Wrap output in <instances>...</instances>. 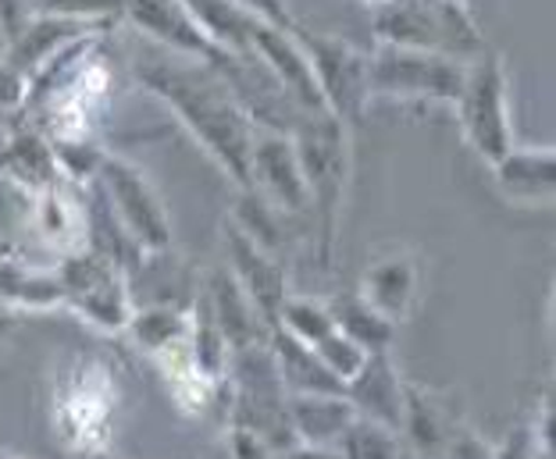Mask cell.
Returning a JSON list of instances; mask_svg holds the SVG:
<instances>
[{
    "instance_id": "6da1fadb",
    "label": "cell",
    "mask_w": 556,
    "mask_h": 459,
    "mask_svg": "<svg viewBox=\"0 0 556 459\" xmlns=\"http://www.w3.org/2000/svg\"><path fill=\"white\" fill-rule=\"evenodd\" d=\"M132 75L239 189H250V146L257 125L218 68L147 43L132 61Z\"/></svg>"
},
{
    "instance_id": "7a4b0ae2",
    "label": "cell",
    "mask_w": 556,
    "mask_h": 459,
    "mask_svg": "<svg viewBox=\"0 0 556 459\" xmlns=\"http://www.w3.org/2000/svg\"><path fill=\"white\" fill-rule=\"evenodd\" d=\"M289 139L296 146L303 186H307V214L314 221V235H318V264L328 267L336 253L353 168L350 129L332 114H303L289 129Z\"/></svg>"
},
{
    "instance_id": "3957f363",
    "label": "cell",
    "mask_w": 556,
    "mask_h": 459,
    "mask_svg": "<svg viewBox=\"0 0 556 459\" xmlns=\"http://www.w3.org/2000/svg\"><path fill=\"white\" fill-rule=\"evenodd\" d=\"M371 33L378 43L428 50L464 65L489 47L467 0H389L371 11Z\"/></svg>"
},
{
    "instance_id": "277c9868",
    "label": "cell",
    "mask_w": 556,
    "mask_h": 459,
    "mask_svg": "<svg viewBox=\"0 0 556 459\" xmlns=\"http://www.w3.org/2000/svg\"><path fill=\"white\" fill-rule=\"evenodd\" d=\"M457 122L464 143L471 146L485 164H496L507 153L514 139L510 125V79L507 65L492 47H485L475 61H467L464 82L457 89Z\"/></svg>"
},
{
    "instance_id": "5b68a950",
    "label": "cell",
    "mask_w": 556,
    "mask_h": 459,
    "mask_svg": "<svg viewBox=\"0 0 556 459\" xmlns=\"http://www.w3.org/2000/svg\"><path fill=\"white\" fill-rule=\"evenodd\" d=\"M93 186H97L100 200H104L108 214L125 232V239H129L143 257L147 253L172 250L168 207H164L161 193L143 175L139 164L104 150V157H100V164H97Z\"/></svg>"
},
{
    "instance_id": "8992f818",
    "label": "cell",
    "mask_w": 556,
    "mask_h": 459,
    "mask_svg": "<svg viewBox=\"0 0 556 459\" xmlns=\"http://www.w3.org/2000/svg\"><path fill=\"white\" fill-rule=\"evenodd\" d=\"M61 292H65V310L90 321L100 331H122L132 314V285L129 271L108 257L104 250L83 246L65 253L58 264Z\"/></svg>"
},
{
    "instance_id": "52a82bcc",
    "label": "cell",
    "mask_w": 556,
    "mask_h": 459,
    "mask_svg": "<svg viewBox=\"0 0 556 459\" xmlns=\"http://www.w3.org/2000/svg\"><path fill=\"white\" fill-rule=\"evenodd\" d=\"M464 61L428 54V50L378 43L368 54L371 100H425L453 104L464 82Z\"/></svg>"
},
{
    "instance_id": "ba28073f",
    "label": "cell",
    "mask_w": 556,
    "mask_h": 459,
    "mask_svg": "<svg viewBox=\"0 0 556 459\" xmlns=\"http://www.w3.org/2000/svg\"><path fill=\"white\" fill-rule=\"evenodd\" d=\"M296 40L311 61L314 79H318L325 111L343 122L346 129H353L371 104L368 54L361 47H353L350 40H343V36L303 29V25H296Z\"/></svg>"
},
{
    "instance_id": "9c48e42d",
    "label": "cell",
    "mask_w": 556,
    "mask_h": 459,
    "mask_svg": "<svg viewBox=\"0 0 556 459\" xmlns=\"http://www.w3.org/2000/svg\"><path fill=\"white\" fill-rule=\"evenodd\" d=\"M122 22H129L147 43L189 61H204V65L218 68L222 75H229L243 61L211 43V36L200 29V22L186 8V0H129Z\"/></svg>"
},
{
    "instance_id": "30bf717a",
    "label": "cell",
    "mask_w": 556,
    "mask_h": 459,
    "mask_svg": "<svg viewBox=\"0 0 556 459\" xmlns=\"http://www.w3.org/2000/svg\"><path fill=\"white\" fill-rule=\"evenodd\" d=\"M250 189L271 203L278 214H307V186L296 161V146L289 132L254 129V146H250Z\"/></svg>"
},
{
    "instance_id": "8fae6325",
    "label": "cell",
    "mask_w": 556,
    "mask_h": 459,
    "mask_svg": "<svg viewBox=\"0 0 556 459\" xmlns=\"http://www.w3.org/2000/svg\"><path fill=\"white\" fill-rule=\"evenodd\" d=\"M225 250H229V271L236 275V282L243 285L250 303L257 306V314L264 317V324H278V310L289 296V278L282 260L271 250L257 246L243 228H236L232 221L225 225Z\"/></svg>"
},
{
    "instance_id": "7c38bea8",
    "label": "cell",
    "mask_w": 556,
    "mask_h": 459,
    "mask_svg": "<svg viewBox=\"0 0 556 459\" xmlns=\"http://www.w3.org/2000/svg\"><path fill=\"white\" fill-rule=\"evenodd\" d=\"M254 58L261 61L268 75L278 82V89L289 97V104L303 114H328L318 79L311 72V61L303 54L296 40V29H275V25H261L254 36Z\"/></svg>"
},
{
    "instance_id": "4fadbf2b",
    "label": "cell",
    "mask_w": 556,
    "mask_h": 459,
    "mask_svg": "<svg viewBox=\"0 0 556 459\" xmlns=\"http://www.w3.org/2000/svg\"><path fill=\"white\" fill-rule=\"evenodd\" d=\"M496 189L514 207H553L556 200V153L553 146H510L489 164Z\"/></svg>"
},
{
    "instance_id": "5bb4252c",
    "label": "cell",
    "mask_w": 556,
    "mask_h": 459,
    "mask_svg": "<svg viewBox=\"0 0 556 459\" xmlns=\"http://www.w3.org/2000/svg\"><path fill=\"white\" fill-rule=\"evenodd\" d=\"M357 292L393 324L407 321L417 296H421V260H417V253L389 250L371 260Z\"/></svg>"
},
{
    "instance_id": "9a60e30c",
    "label": "cell",
    "mask_w": 556,
    "mask_h": 459,
    "mask_svg": "<svg viewBox=\"0 0 556 459\" xmlns=\"http://www.w3.org/2000/svg\"><path fill=\"white\" fill-rule=\"evenodd\" d=\"M457 431L460 420L453 413L450 395L407 385V395H403V424H400L403 449L417 459H439Z\"/></svg>"
},
{
    "instance_id": "2e32d148",
    "label": "cell",
    "mask_w": 556,
    "mask_h": 459,
    "mask_svg": "<svg viewBox=\"0 0 556 459\" xmlns=\"http://www.w3.org/2000/svg\"><path fill=\"white\" fill-rule=\"evenodd\" d=\"M200 299H204L207 314L214 317V324L222 328V335L232 349L268 342L271 328L264 324L257 306L250 303V296L243 292V285L236 282V275L229 271V267H214V271L207 275V289Z\"/></svg>"
},
{
    "instance_id": "e0dca14e",
    "label": "cell",
    "mask_w": 556,
    "mask_h": 459,
    "mask_svg": "<svg viewBox=\"0 0 556 459\" xmlns=\"http://www.w3.org/2000/svg\"><path fill=\"white\" fill-rule=\"evenodd\" d=\"M97 33H108V29H97V25H83V22H68V18H54V15H33L15 40L4 43L0 54H4L8 65L15 68L25 82H29L50 58H58L61 50L72 47L75 40H83V36H97Z\"/></svg>"
},
{
    "instance_id": "ac0fdd59",
    "label": "cell",
    "mask_w": 556,
    "mask_h": 459,
    "mask_svg": "<svg viewBox=\"0 0 556 459\" xmlns=\"http://www.w3.org/2000/svg\"><path fill=\"white\" fill-rule=\"evenodd\" d=\"M346 399L353 410L378 424L400 431L403 424V395H407V381L396 374V364L389 353H371L357 374L346 381Z\"/></svg>"
},
{
    "instance_id": "d6986e66",
    "label": "cell",
    "mask_w": 556,
    "mask_h": 459,
    "mask_svg": "<svg viewBox=\"0 0 556 459\" xmlns=\"http://www.w3.org/2000/svg\"><path fill=\"white\" fill-rule=\"evenodd\" d=\"M0 175L22 186L25 193H40V189L61 182L54 143L29 118L0 139Z\"/></svg>"
},
{
    "instance_id": "ffe728a7",
    "label": "cell",
    "mask_w": 556,
    "mask_h": 459,
    "mask_svg": "<svg viewBox=\"0 0 556 459\" xmlns=\"http://www.w3.org/2000/svg\"><path fill=\"white\" fill-rule=\"evenodd\" d=\"M65 306L58 267H33L15 250L0 260V310L8 314H47Z\"/></svg>"
},
{
    "instance_id": "44dd1931",
    "label": "cell",
    "mask_w": 556,
    "mask_h": 459,
    "mask_svg": "<svg viewBox=\"0 0 556 459\" xmlns=\"http://www.w3.org/2000/svg\"><path fill=\"white\" fill-rule=\"evenodd\" d=\"M33 225L61 257L83 250L90 242V225H86V203L75 200L72 182H54L33 193Z\"/></svg>"
},
{
    "instance_id": "7402d4cb",
    "label": "cell",
    "mask_w": 556,
    "mask_h": 459,
    "mask_svg": "<svg viewBox=\"0 0 556 459\" xmlns=\"http://www.w3.org/2000/svg\"><path fill=\"white\" fill-rule=\"evenodd\" d=\"M268 346L275 356L278 378H282L289 395H325V392L343 395V381L336 374H328V367L318 360V353L311 346L289 339L286 331H278V328L268 335Z\"/></svg>"
},
{
    "instance_id": "603a6c76",
    "label": "cell",
    "mask_w": 556,
    "mask_h": 459,
    "mask_svg": "<svg viewBox=\"0 0 556 459\" xmlns=\"http://www.w3.org/2000/svg\"><path fill=\"white\" fill-rule=\"evenodd\" d=\"M186 8L218 50L243 61L254 58V36L264 22H257L247 8H239L236 0H186Z\"/></svg>"
},
{
    "instance_id": "cb8c5ba5",
    "label": "cell",
    "mask_w": 556,
    "mask_h": 459,
    "mask_svg": "<svg viewBox=\"0 0 556 459\" xmlns=\"http://www.w3.org/2000/svg\"><path fill=\"white\" fill-rule=\"evenodd\" d=\"M357 417L346 395H289V428L296 442L307 445H336L343 428Z\"/></svg>"
},
{
    "instance_id": "d4e9b609",
    "label": "cell",
    "mask_w": 556,
    "mask_h": 459,
    "mask_svg": "<svg viewBox=\"0 0 556 459\" xmlns=\"http://www.w3.org/2000/svg\"><path fill=\"white\" fill-rule=\"evenodd\" d=\"M189 324H193V310H189V306L147 303V306H132L129 324H125L122 331L136 342L139 349L157 360L161 353L182 346V342L189 339Z\"/></svg>"
},
{
    "instance_id": "484cf974",
    "label": "cell",
    "mask_w": 556,
    "mask_h": 459,
    "mask_svg": "<svg viewBox=\"0 0 556 459\" xmlns=\"http://www.w3.org/2000/svg\"><path fill=\"white\" fill-rule=\"evenodd\" d=\"M332 310V324L343 331L346 339H353L364 353H389L396 335V324L375 310V306L361 296V292H339L336 299H328Z\"/></svg>"
},
{
    "instance_id": "4316f807",
    "label": "cell",
    "mask_w": 556,
    "mask_h": 459,
    "mask_svg": "<svg viewBox=\"0 0 556 459\" xmlns=\"http://www.w3.org/2000/svg\"><path fill=\"white\" fill-rule=\"evenodd\" d=\"M332 449L339 452V459H400L403 438H400V431L357 413L343 428V435L336 438Z\"/></svg>"
},
{
    "instance_id": "83f0119b",
    "label": "cell",
    "mask_w": 556,
    "mask_h": 459,
    "mask_svg": "<svg viewBox=\"0 0 556 459\" xmlns=\"http://www.w3.org/2000/svg\"><path fill=\"white\" fill-rule=\"evenodd\" d=\"M275 328L286 331L289 339L303 342V346H314L325 331H332V310H328V303L314 299V296H293V292H289L282 310H278Z\"/></svg>"
},
{
    "instance_id": "f1b7e54d",
    "label": "cell",
    "mask_w": 556,
    "mask_h": 459,
    "mask_svg": "<svg viewBox=\"0 0 556 459\" xmlns=\"http://www.w3.org/2000/svg\"><path fill=\"white\" fill-rule=\"evenodd\" d=\"M36 15H54L83 25H97V29H111L125 18V4L129 0H29Z\"/></svg>"
},
{
    "instance_id": "f546056e",
    "label": "cell",
    "mask_w": 556,
    "mask_h": 459,
    "mask_svg": "<svg viewBox=\"0 0 556 459\" xmlns=\"http://www.w3.org/2000/svg\"><path fill=\"white\" fill-rule=\"evenodd\" d=\"M311 349L318 353V360L328 367V374H336L339 381H343V392H346V381L361 371L364 360H368V353H364L353 339H346L336 324H332V331H325Z\"/></svg>"
},
{
    "instance_id": "4dcf8cb0",
    "label": "cell",
    "mask_w": 556,
    "mask_h": 459,
    "mask_svg": "<svg viewBox=\"0 0 556 459\" xmlns=\"http://www.w3.org/2000/svg\"><path fill=\"white\" fill-rule=\"evenodd\" d=\"M236 4L247 8L257 22L275 25V29H289V33H293L296 25H300L296 15H293V8H289V0H236Z\"/></svg>"
},
{
    "instance_id": "1f68e13d",
    "label": "cell",
    "mask_w": 556,
    "mask_h": 459,
    "mask_svg": "<svg viewBox=\"0 0 556 459\" xmlns=\"http://www.w3.org/2000/svg\"><path fill=\"white\" fill-rule=\"evenodd\" d=\"M539 452V435H535V424H517L507 438L500 445H492V456L489 459H535Z\"/></svg>"
},
{
    "instance_id": "d6a6232c",
    "label": "cell",
    "mask_w": 556,
    "mask_h": 459,
    "mask_svg": "<svg viewBox=\"0 0 556 459\" xmlns=\"http://www.w3.org/2000/svg\"><path fill=\"white\" fill-rule=\"evenodd\" d=\"M229 459H271V445L264 442L257 431L243 424H229Z\"/></svg>"
},
{
    "instance_id": "836d02e7",
    "label": "cell",
    "mask_w": 556,
    "mask_h": 459,
    "mask_svg": "<svg viewBox=\"0 0 556 459\" xmlns=\"http://www.w3.org/2000/svg\"><path fill=\"white\" fill-rule=\"evenodd\" d=\"M33 15L36 11L29 0H0V50H4L8 40H15Z\"/></svg>"
},
{
    "instance_id": "e575fe53",
    "label": "cell",
    "mask_w": 556,
    "mask_h": 459,
    "mask_svg": "<svg viewBox=\"0 0 556 459\" xmlns=\"http://www.w3.org/2000/svg\"><path fill=\"white\" fill-rule=\"evenodd\" d=\"M25 100V79L0 54V114H18Z\"/></svg>"
},
{
    "instance_id": "d590c367",
    "label": "cell",
    "mask_w": 556,
    "mask_h": 459,
    "mask_svg": "<svg viewBox=\"0 0 556 459\" xmlns=\"http://www.w3.org/2000/svg\"><path fill=\"white\" fill-rule=\"evenodd\" d=\"M271 459H339L332 445H307V442H293L286 449L271 452Z\"/></svg>"
},
{
    "instance_id": "8d00e7d4",
    "label": "cell",
    "mask_w": 556,
    "mask_h": 459,
    "mask_svg": "<svg viewBox=\"0 0 556 459\" xmlns=\"http://www.w3.org/2000/svg\"><path fill=\"white\" fill-rule=\"evenodd\" d=\"M15 328V314H8V310H0V346H4V339H8V331Z\"/></svg>"
},
{
    "instance_id": "74e56055",
    "label": "cell",
    "mask_w": 556,
    "mask_h": 459,
    "mask_svg": "<svg viewBox=\"0 0 556 459\" xmlns=\"http://www.w3.org/2000/svg\"><path fill=\"white\" fill-rule=\"evenodd\" d=\"M11 250H15V246H11V239H0V260H4Z\"/></svg>"
},
{
    "instance_id": "f35d334b",
    "label": "cell",
    "mask_w": 556,
    "mask_h": 459,
    "mask_svg": "<svg viewBox=\"0 0 556 459\" xmlns=\"http://www.w3.org/2000/svg\"><path fill=\"white\" fill-rule=\"evenodd\" d=\"M361 4H368V8L375 11V8H382V4H389V0H361Z\"/></svg>"
},
{
    "instance_id": "ab89813d",
    "label": "cell",
    "mask_w": 556,
    "mask_h": 459,
    "mask_svg": "<svg viewBox=\"0 0 556 459\" xmlns=\"http://www.w3.org/2000/svg\"><path fill=\"white\" fill-rule=\"evenodd\" d=\"M214 459H229V456H214Z\"/></svg>"
},
{
    "instance_id": "60d3db41",
    "label": "cell",
    "mask_w": 556,
    "mask_h": 459,
    "mask_svg": "<svg viewBox=\"0 0 556 459\" xmlns=\"http://www.w3.org/2000/svg\"><path fill=\"white\" fill-rule=\"evenodd\" d=\"M93 459H108V456H93Z\"/></svg>"
}]
</instances>
